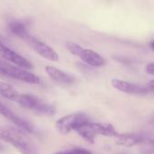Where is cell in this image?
<instances>
[{
  "instance_id": "4fadbf2b",
  "label": "cell",
  "mask_w": 154,
  "mask_h": 154,
  "mask_svg": "<svg viewBox=\"0 0 154 154\" xmlns=\"http://www.w3.org/2000/svg\"><path fill=\"white\" fill-rule=\"evenodd\" d=\"M0 95L5 98L14 102H17L20 97V93L15 88H14L11 85L2 81H0Z\"/></svg>"
},
{
  "instance_id": "8fae6325",
  "label": "cell",
  "mask_w": 154,
  "mask_h": 154,
  "mask_svg": "<svg viewBox=\"0 0 154 154\" xmlns=\"http://www.w3.org/2000/svg\"><path fill=\"white\" fill-rule=\"evenodd\" d=\"M78 57L80 58V60L82 61H84L86 64H88L91 67H102L105 65L104 58L97 52H96L92 50H89V49L82 48V50Z\"/></svg>"
},
{
  "instance_id": "277c9868",
  "label": "cell",
  "mask_w": 154,
  "mask_h": 154,
  "mask_svg": "<svg viewBox=\"0 0 154 154\" xmlns=\"http://www.w3.org/2000/svg\"><path fill=\"white\" fill-rule=\"evenodd\" d=\"M88 122H90V120L86 114L82 112H77L60 118L56 122L55 127L59 133L62 134H68L71 131H75L78 127Z\"/></svg>"
},
{
  "instance_id": "5b68a950",
  "label": "cell",
  "mask_w": 154,
  "mask_h": 154,
  "mask_svg": "<svg viewBox=\"0 0 154 154\" xmlns=\"http://www.w3.org/2000/svg\"><path fill=\"white\" fill-rule=\"evenodd\" d=\"M0 58L8 63H13L14 66H17L26 70L32 69V64L27 59L17 53L16 51H13L12 49H10L1 42H0Z\"/></svg>"
},
{
  "instance_id": "7a4b0ae2",
  "label": "cell",
  "mask_w": 154,
  "mask_h": 154,
  "mask_svg": "<svg viewBox=\"0 0 154 154\" xmlns=\"http://www.w3.org/2000/svg\"><path fill=\"white\" fill-rule=\"evenodd\" d=\"M17 103L22 107L31 110L38 115L52 116L56 112L53 106L32 94H20Z\"/></svg>"
},
{
  "instance_id": "8992f818",
  "label": "cell",
  "mask_w": 154,
  "mask_h": 154,
  "mask_svg": "<svg viewBox=\"0 0 154 154\" xmlns=\"http://www.w3.org/2000/svg\"><path fill=\"white\" fill-rule=\"evenodd\" d=\"M24 41L28 43V45L36 53H38L40 56L43 57L44 59L51 60V61H58L59 60V55L52 48H51L49 45H47L43 42L33 37L32 35L29 34L24 39Z\"/></svg>"
},
{
  "instance_id": "d6986e66",
  "label": "cell",
  "mask_w": 154,
  "mask_h": 154,
  "mask_svg": "<svg viewBox=\"0 0 154 154\" xmlns=\"http://www.w3.org/2000/svg\"><path fill=\"white\" fill-rule=\"evenodd\" d=\"M4 149H5V148H4V146L0 143V152H3V151H4Z\"/></svg>"
},
{
  "instance_id": "ba28073f",
  "label": "cell",
  "mask_w": 154,
  "mask_h": 154,
  "mask_svg": "<svg viewBox=\"0 0 154 154\" xmlns=\"http://www.w3.org/2000/svg\"><path fill=\"white\" fill-rule=\"evenodd\" d=\"M112 86L117 89L118 91H121L123 93L131 94V95H145L150 93L149 89L146 88V86L138 85L134 83H130L125 80L114 79L111 81Z\"/></svg>"
},
{
  "instance_id": "6da1fadb",
  "label": "cell",
  "mask_w": 154,
  "mask_h": 154,
  "mask_svg": "<svg viewBox=\"0 0 154 154\" xmlns=\"http://www.w3.org/2000/svg\"><path fill=\"white\" fill-rule=\"evenodd\" d=\"M0 140L10 143L22 154H37V149L32 140L15 128L0 125Z\"/></svg>"
},
{
  "instance_id": "e0dca14e",
  "label": "cell",
  "mask_w": 154,
  "mask_h": 154,
  "mask_svg": "<svg viewBox=\"0 0 154 154\" xmlns=\"http://www.w3.org/2000/svg\"><path fill=\"white\" fill-rule=\"evenodd\" d=\"M145 71L148 73V74H150V75H153L154 74V64L152 62H151V63H149V64H147L146 65V67H145Z\"/></svg>"
},
{
  "instance_id": "30bf717a",
  "label": "cell",
  "mask_w": 154,
  "mask_h": 154,
  "mask_svg": "<svg viewBox=\"0 0 154 154\" xmlns=\"http://www.w3.org/2000/svg\"><path fill=\"white\" fill-rule=\"evenodd\" d=\"M45 71L46 73L48 74V76L53 79L55 82H58L60 84H65V85H69V84H72L75 82V78L63 71V70H60L55 67H51V66H47L45 67Z\"/></svg>"
},
{
  "instance_id": "9c48e42d",
  "label": "cell",
  "mask_w": 154,
  "mask_h": 154,
  "mask_svg": "<svg viewBox=\"0 0 154 154\" xmlns=\"http://www.w3.org/2000/svg\"><path fill=\"white\" fill-rule=\"evenodd\" d=\"M147 140H149L145 135L137 133H128V134H118L116 137V143L120 146L133 147L138 144H143Z\"/></svg>"
},
{
  "instance_id": "5bb4252c",
  "label": "cell",
  "mask_w": 154,
  "mask_h": 154,
  "mask_svg": "<svg viewBox=\"0 0 154 154\" xmlns=\"http://www.w3.org/2000/svg\"><path fill=\"white\" fill-rule=\"evenodd\" d=\"M8 28L12 33L23 40H24L30 34L25 24L19 21H11L8 23Z\"/></svg>"
},
{
  "instance_id": "3957f363",
  "label": "cell",
  "mask_w": 154,
  "mask_h": 154,
  "mask_svg": "<svg viewBox=\"0 0 154 154\" xmlns=\"http://www.w3.org/2000/svg\"><path fill=\"white\" fill-rule=\"evenodd\" d=\"M0 75L14 79L28 84H40L41 80L38 76L29 72L26 69L12 65L0 58Z\"/></svg>"
},
{
  "instance_id": "7c38bea8",
  "label": "cell",
  "mask_w": 154,
  "mask_h": 154,
  "mask_svg": "<svg viewBox=\"0 0 154 154\" xmlns=\"http://www.w3.org/2000/svg\"><path fill=\"white\" fill-rule=\"evenodd\" d=\"M75 131L78 133V134L80 137H82L85 141L90 143H94L95 138L97 136L96 132L95 123H91V122L82 125L81 126L78 127Z\"/></svg>"
},
{
  "instance_id": "2e32d148",
  "label": "cell",
  "mask_w": 154,
  "mask_h": 154,
  "mask_svg": "<svg viewBox=\"0 0 154 154\" xmlns=\"http://www.w3.org/2000/svg\"><path fill=\"white\" fill-rule=\"evenodd\" d=\"M53 154H91V152L88 150H85V149L76 148V149H71V150H68V151L59 152Z\"/></svg>"
},
{
  "instance_id": "ac0fdd59",
  "label": "cell",
  "mask_w": 154,
  "mask_h": 154,
  "mask_svg": "<svg viewBox=\"0 0 154 154\" xmlns=\"http://www.w3.org/2000/svg\"><path fill=\"white\" fill-rule=\"evenodd\" d=\"M145 86H146V88L149 89L150 92H152L154 89V81L153 80H151V81H150L149 83H147Z\"/></svg>"
},
{
  "instance_id": "52a82bcc",
  "label": "cell",
  "mask_w": 154,
  "mask_h": 154,
  "mask_svg": "<svg viewBox=\"0 0 154 154\" xmlns=\"http://www.w3.org/2000/svg\"><path fill=\"white\" fill-rule=\"evenodd\" d=\"M0 115L5 117L7 120L11 121L13 124H14L17 127L23 130L24 132L32 133V134L35 133V127L30 122L20 117L18 115L14 113L10 108H8L5 105H4L1 102H0Z\"/></svg>"
},
{
  "instance_id": "9a60e30c",
  "label": "cell",
  "mask_w": 154,
  "mask_h": 154,
  "mask_svg": "<svg viewBox=\"0 0 154 154\" xmlns=\"http://www.w3.org/2000/svg\"><path fill=\"white\" fill-rule=\"evenodd\" d=\"M66 48L74 56H79V54L80 53L83 47H81L78 43H75V42H66Z\"/></svg>"
}]
</instances>
